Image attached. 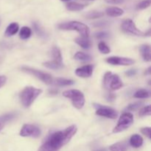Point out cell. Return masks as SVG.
Returning <instances> with one entry per match:
<instances>
[{"instance_id": "6da1fadb", "label": "cell", "mask_w": 151, "mask_h": 151, "mask_svg": "<svg viewBox=\"0 0 151 151\" xmlns=\"http://www.w3.org/2000/svg\"><path fill=\"white\" fill-rule=\"evenodd\" d=\"M77 131L78 128L75 125H71L63 131H56L50 134L38 151H59L63 146L70 141Z\"/></svg>"}, {"instance_id": "7a4b0ae2", "label": "cell", "mask_w": 151, "mask_h": 151, "mask_svg": "<svg viewBox=\"0 0 151 151\" xmlns=\"http://www.w3.org/2000/svg\"><path fill=\"white\" fill-rule=\"evenodd\" d=\"M41 93L42 90L40 88L32 86L25 87L19 94V99L22 106L25 108H29Z\"/></svg>"}, {"instance_id": "3957f363", "label": "cell", "mask_w": 151, "mask_h": 151, "mask_svg": "<svg viewBox=\"0 0 151 151\" xmlns=\"http://www.w3.org/2000/svg\"><path fill=\"white\" fill-rule=\"evenodd\" d=\"M58 28L63 30H75L79 32L83 37L88 38L90 34V29L88 27L82 22L72 21V22L62 23L58 25Z\"/></svg>"}, {"instance_id": "277c9868", "label": "cell", "mask_w": 151, "mask_h": 151, "mask_svg": "<svg viewBox=\"0 0 151 151\" xmlns=\"http://www.w3.org/2000/svg\"><path fill=\"white\" fill-rule=\"evenodd\" d=\"M103 84L106 89L116 91L123 86L122 80L117 75H113L111 72H108L105 74Z\"/></svg>"}, {"instance_id": "5b68a950", "label": "cell", "mask_w": 151, "mask_h": 151, "mask_svg": "<svg viewBox=\"0 0 151 151\" xmlns=\"http://www.w3.org/2000/svg\"><path fill=\"white\" fill-rule=\"evenodd\" d=\"M63 97L72 100L74 107L81 109L85 104V97L81 91L77 89H71L63 91Z\"/></svg>"}, {"instance_id": "8992f818", "label": "cell", "mask_w": 151, "mask_h": 151, "mask_svg": "<svg viewBox=\"0 0 151 151\" xmlns=\"http://www.w3.org/2000/svg\"><path fill=\"white\" fill-rule=\"evenodd\" d=\"M134 123V116L131 113H125L119 117L117 125L113 130V133L122 132L131 126Z\"/></svg>"}, {"instance_id": "52a82bcc", "label": "cell", "mask_w": 151, "mask_h": 151, "mask_svg": "<svg viewBox=\"0 0 151 151\" xmlns=\"http://www.w3.org/2000/svg\"><path fill=\"white\" fill-rule=\"evenodd\" d=\"M22 71L29 74V75H33L46 84H52L53 83L52 77L50 74L46 73V72H41V71L37 70V69H32V68L28 67V66L22 67Z\"/></svg>"}, {"instance_id": "ba28073f", "label": "cell", "mask_w": 151, "mask_h": 151, "mask_svg": "<svg viewBox=\"0 0 151 151\" xmlns=\"http://www.w3.org/2000/svg\"><path fill=\"white\" fill-rule=\"evenodd\" d=\"M41 130L37 126L29 124H25L23 125L20 131V136L23 137H32L38 138L41 136Z\"/></svg>"}, {"instance_id": "9c48e42d", "label": "cell", "mask_w": 151, "mask_h": 151, "mask_svg": "<svg viewBox=\"0 0 151 151\" xmlns=\"http://www.w3.org/2000/svg\"><path fill=\"white\" fill-rule=\"evenodd\" d=\"M122 29L126 33L131 34V35H137V36L144 35V33L137 27L134 22L131 19H126L122 22Z\"/></svg>"}, {"instance_id": "30bf717a", "label": "cell", "mask_w": 151, "mask_h": 151, "mask_svg": "<svg viewBox=\"0 0 151 151\" xmlns=\"http://www.w3.org/2000/svg\"><path fill=\"white\" fill-rule=\"evenodd\" d=\"M98 106L95 107L97 108L96 114L100 116H104V117L109 118V119H116L118 116V113L116 110L111 109L110 107L107 106H103L100 105H97Z\"/></svg>"}, {"instance_id": "8fae6325", "label": "cell", "mask_w": 151, "mask_h": 151, "mask_svg": "<svg viewBox=\"0 0 151 151\" xmlns=\"http://www.w3.org/2000/svg\"><path fill=\"white\" fill-rule=\"evenodd\" d=\"M106 62L114 66H130L135 63L133 59L129 58L119 57V56H112L106 59Z\"/></svg>"}, {"instance_id": "7c38bea8", "label": "cell", "mask_w": 151, "mask_h": 151, "mask_svg": "<svg viewBox=\"0 0 151 151\" xmlns=\"http://www.w3.org/2000/svg\"><path fill=\"white\" fill-rule=\"evenodd\" d=\"M93 69H94V66L92 65H86V66L78 68L75 70V74L81 78H90L93 74Z\"/></svg>"}, {"instance_id": "4fadbf2b", "label": "cell", "mask_w": 151, "mask_h": 151, "mask_svg": "<svg viewBox=\"0 0 151 151\" xmlns=\"http://www.w3.org/2000/svg\"><path fill=\"white\" fill-rule=\"evenodd\" d=\"M106 13L111 17H118L123 15L124 10L117 7H110L106 9Z\"/></svg>"}, {"instance_id": "5bb4252c", "label": "cell", "mask_w": 151, "mask_h": 151, "mask_svg": "<svg viewBox=\"0 0 151 151\" xmlns=\"http://www.w3.org/2000/svg\"><path fill=\"white\" fill-rule=\"evenodd\" d=\"M143 144V138L139 134H134L130 139V145L135 148L140 147Z\"/></svg>"}, {"instance_id": "9a60e30c", "label": "cell", "mask_w": 151, "mask_h": 151, "mask_svg": "<svg viewBox=\"0 0 151 151\" xmlns=\"http://www.w3.org/2000/svg\"><path fill=\"white\" fill-rule=\"evenodd\" d=\"M140 52H141L142 56L145 61H150L151 55H150V47L148 44H143L140 47Z\"/></svg>"}, {"instance_id": "2e32d148", "label": "cell", "mask_w": 151, "mask_h": 151, "mask_svg": "<svg viewBox=\"0 0 151 151\" xmlns=\"http://www.w3.org/2000/svg\"><path fill=\"white\" fill-rule=\"evenodd\" d=\"M19 29V25L17 23H16V22H13V23H11L10 24L8 25V27L6 29L5 32H4V35L7 37L13 36L15 34L17 33Z\"/></svg>"}, {"instance_id": "e0dca14e", "label": "cell", "mask_w": 151, "mask_h": 151, "mask_svg": "<svg viewBox=\"0 0 151 151\" xmlns=\"http://www.w3.org/2000/svg\"><path fill=\"white\" fill-rule=\"evenodd\" d=\"M75 41L83 49H88L91 47V41L86 37H78L75 38Z\"/></svg>"}, {"instance_id": "ac0fdd59", "label": "cell", "mask_w": 151, "mask_h": 151, "mask_svg": "<svg viewBox=\"0 0 151 151\" xmlns=\"http://www.w3.org/2000/svg\"><path fill=\"white\" fill-rule=\"evenodd\" d=\"M44 66H45V67L48 68V69H55V70L60 69L63 67V63H60V62H58L57 61V60H55L45 62V63H44Z\"/></svg>"}, {"instance_id": "d6986e66", "label": "cell", "mask_w": 151, "mask_h": 151, "mask_svg": "<svg viewBox=\"0 0 151 151\" xmlns=\"http://www.w3.org/2000/svg\"><path fill=\"white\" fill-rule=\"evenodd\" d=\"M66 7L67 10H70V11H79V10H83L86 7V4L71 1V2H68L66 4Z\"/></svg>"}, {"instance_id": "ffe728a7", "label": "cell", "mask_w": 151, "mask_h": 151, "mask_svg": "<svg viewBox=\"0 0 151 151\" xmlns=\"http://www.w3.org/2000/svg\"><path fill=\"white\" fill-rule=\"evenodd\" d=\"M52 83H55L58 86H66L73 85L75 82L72 80L65 79V78H56V79H53Z\"/></svg>"}, {"instance_id": "44dd1931", "label": "cell", "mask_w": 151, "mask_h": 151, "mask_svg": "<svg viewBox=\"0 0 151 151\" xmlns=\"http://www.w3.org/2000/svg\"><path fill=\"white\" fill-rule=\"evenodd\" d=\"M110 151H127L128 146L125 142H116L109 147Z\"/></svg>"}, {"instance_id": "7402d4cb", "label": "cell", "mask_w": 151, "mask_h": 151, "mask_svg": "<svg viewBox=\"0 0 151 151\" xmlns=\"http://www.w3.org/2000/svg\"><path fill=\"white\" fill-rule=\"evenodd\" d=\"M74 58L75 60H81V61H89L91 60V55L85 52H78L74 55Z\"/></svg>"}, {"instance_id": "603a6c76", "label": "cell", "mask_w": 151, "mask_h": 151, "mask_svg": "<svg viewBox=\"0 0 151 151\" xmlns=\"http://www.w3.org/2000/svg\"><path fill=\"white\" fill-rule=\"evenodd\" d=\"M52 56L54 58L55 60H57V61L60 62V63H63V58H62L61 52H60V49L58 47H54L52 49Z\"/></svg>"}, {"instance_id": "cb8c5ba5", "label": "cell", "mask_w": 151, "mask_h": 151, "mask_svg": "<svg viewBox=\"0 0 151 151\" xmlns=\"http://www.w3.org/2000/svg\"><path fill=\"white\" fill-rule=\"evenodd\" d=\"M31 34H32V30L30 28L27 27H23L19 32V36L22 39L25 40L29 38L31 36Z\"/></svg>"}, {"instance_id": "d4e9b609", "label": "cell", "mask_w": 151, "mask_h": 151, "mask_svg": "<svg viewBox=\"0 0 151 151\" xmlns=\"http://www.w3.org/2000/svg\"><path fill=\"white\" fill-rule=\"evenodd\" d=\"M104 16V13L101 11H97V10H92L89 11L86 14V18L88 19H95L101 18Z\"/></svg>"}, {"instance_id": "484cf974", "label": "cell", "mask_w": 151, "mask_h": 151, "mask_svg": "<svg viewBox=\"0 0 151 151\" xmlns=\"http://www.w3.org/2000/svg\"><path fill=\"white\" fill-rule=\"evenodd\" d=\"M16 115L17 114L16 113H10L3 115V116H0V124L4 125V123H7V122L13 120L16 117Z\"/></svg>"}, {"instance_id": "4316f807", "label": "cell", "mask_w": 151, "mask_h": 151, "mask_svg": "<svg viewBox=\"0 0 151 151\" xmlns=\"http://www.w3.org/2000/svg\"><path fill=\"white\" fill-rule=\"evenodd\" d=\"M134 97L135 98L139 99H146L150 97V92L147 90L145 89H140L137 91V92L134 94Z\"/></svg>"}, {"instance_id": "83f0119b", "label": "cell", "mask_w": 151, "mask_h": 151, "mask_svg": "<svg viewBox=\"0 0 151 151\" xmlns=\"http://www.w3.org/2000/svg\"><path fill=\"white\" fill-rule=\"evenodd\" d=\"M98 49L103 54H109L111 51L110 48H109V47H108L107 44L105 42H103V41H101V42L99 43Z\"/></svg>"}, {"instance_id": "f1b7e54d", "label": "cell", "mask_w": 151, "mask_h": 151, "mask_svg": "<svg viewBox=\"0 0 151 151\" xmlns=\"http://www.w3.org/2000/svg\"><path fill=\"white\" fill-rule=\"evenodd\" d=\"M143 105L142 102H136V103H131L130 104L128 107L126 108L127 111H136L138 109H139Z\"/></svg>"}, {"instance_id": "f546056e", "label": "cell", "mask_w": 151, "mask_h": 151, "mask_svg": "<svg viewBox=\"0 0 151 151\" xmlns=\"http://www.w3.org/2000/svg\"><path fill=\"white\" fill-rule=\"evenodd\" d=\"M139 116H150L151 114L150 111V106H147L142 109L139 111Z\"/></svg>"}, {"instance_id": "4dcf8cb0", "label": "cell", "mask_w": 151, "mask_h": 151, "mask_svg": "<svg viewBox=\"0 0 151 151\" xmlns=\"http://www.w3.org/2000/svg\"><path fill=\"white\" fill-rule=\"evenodd\" d=\"M150 0H144V1H141L139 4L137 5V9L139 10H143V9H146L150 5Z\"/></svg>"}, {"instance_id": "1f68e13d", "label": "cell", "mask_w": 151, "mask_h": 151, "mask_svg": "<svg viewBox=\"0 0 151 151\" xmlns=\"http://www.w3.org/2000/svg\"><path fill=\"white\" fill-rule=\"evenodd\" d=\"M151 128L150 127H145V128H141V132L142 134H144L145 137H147L148 139H151V136H150V131H151Z\"/></svg>"}, {"instance_id": "d6a6232c", "label": "cell", "mask_w": 151, "mask_h": 151, "mask_svg": "<svg viewBox=\"0 0 151 151\" xmlns=\"http://www.w3.org/2000/svg\"><path fill=\"white\" fill-rule=\"evenodd\" d=\"M33 27L34 29H35V32H36L38 35H40V36H44V32L39 27V26H38L36 23H34Z\"/></svg>"}, {"instance_id": "836d02e7", "label": "cell", "mask_w": 151, "mask_h": 151, "mask_svg": "<svg viewBox=\"0 0 151 151\" xmlns=\"http://www.w3.org/2000/svg\"><path fill=\"white\" fill-rule=\"evenodd\" d=\"M109 36V34L106 32H100L96 34V37L97 38H106Z\"/></svg>"}, {"instance_id": "e575fe53", "label": "cell", "mask_w": 151, "mask_h": 151, "mask_svg": "<svg viewBox=\"0 0 151 151\" xmlns=\"http://www.w3.org/2000/svg\"><path fill=\"white\" fill-rule=\"evenodd\" d=\"M6 82H7V78L4 75L0 76V88H1L6 83Z\"/></svg>"}, {"instance_id": "d590c367", "label": "cell", "mask_w": 151, "mask_h": 151, "mask_svg": "<svg viewBox=\"0 0 151 151\" xmlns=\"http://www.w3.org/2000/svg\"><path fill=\"white\" fill-rule=\"evenodd\" d=\"M124 0H106V2L111 3V4H120L123 2Z\"/></svg>"}, {"instance_id": "8d00e7d4", "label": "cell", "mask_w": 151, "mask_h": 151, "mask_svg": "<svg viewBox=\"0 0 151 151\" xmlns=\"http://www.w3.org/2000/svg\"><path fill=\"white\" fill-rule=\"evenodd\" d=\"M136 73H137V71L134 70V69H131V70H128V72H125V74L128 76H134V75H136Z\"/></svg>"}, {"instance_id": "74e56055", "label": "cell", "mask_w": 151, "mask_h": 151, "mask_svg": "<svg viewBox=\"0 0 151 151\" xmlns=\"http://www.w3.org/2000/svg\"><path fill=\"white\" fill-rule=\"evenodd\" d=\"M94 151H108V150L105 148H100V149H97V150H94Z\"/></svg>"}, {"instance_id": "f35d334b", "label": "cell", "mask_w": 151, "mask_h": 151, "mask_svg": "<svg viewBox=\"0 0 151 151\" xmlns=\"http://www.w3.org/2000/svg\"><path fill=\"white\" fill-rule=\"evenodd\" d=\"M150 67L147 69V72H146V74H149V75H150Z\"/></svg>"}, {"instance_id": "ab89813d", "label": "cell", "mask_w": 151, "mask_h": 151, "mask_svg": "<svg viewBox=\"0 0 151 151\" xmlns=\"http://www.w3.org/2000/svg\"><path fill=\"white\" fill-rule=\"evenodd\" d=\"M3 126H4V125H1V124H0V131H1V130L2 129Z\"/></svg>"}, {"instance_id": "60d3db41", "label": "cell", "mask_w": 151, "mask_h": 151, "mask_svg": "<svg viewBox=\"0 0 151 151\" xmlns=\"http://www.w3.org/2000/svg\"><path fill=\"white\" fill-rule=\"evenodd\" d=\"M60 1H70V0H60Z\"/></svg>"}, {"instance_id": "b9f144b4", "label": "cell", "mask_w": 151, "mask_h": 151, "mask_svg": "<svg viewBox=\"0 0 151 151\" xmlns=\"http://www.w3.org/2000/svg\"><path fill=\"white\" fill-rule=\"evenodd\" d=\"M91 1H93V0H91Z\"/></svg>"}]
</instances>
